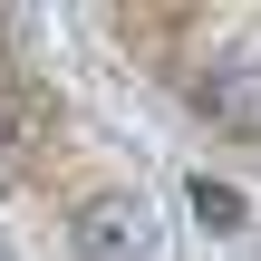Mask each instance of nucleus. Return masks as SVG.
Masks as SVG:
<instances>
[{"mask_svg": "<svg viewBox=\"0 0 261 261\" xmlns=\"http://www.w3.org/2000/svg\"><path fill=\"white\" fill-rule=\"evenodd\" d=\"M145 252H155L145 194H87L77 203V261H145Z\"/></svg>", "mask_w": 261, "mask_h": 261, "instance_id": "f257e3e1", "label": "nucleus"}, {"mask_svg": "<svg viewBox=\"0 0 261 261\" xmlns=\"http://www.w3.org/2000/svg\"><path fill=\"white\" fill-rule=\"evenodd\" d=\"M0 261H10V242H0Z\"/></svg>", "mask_w": 261, "mask_h": 261, "instance_id": "39448f33", "label": "nucleus"}, {"mask_svg": "<svg viewBox=\"0 0 261 261\" xmlns=\"http://www.w3.org/2000/svg\"><path fill=\"white\" fill-rule=\"evenodd\" d=\"M194 107L223 126V136H261V58H223L194 77Z\"/></svg>", "mask_w": 261, "mask_h": 261, "instance_id": "f03ea898", "label": "nucleus"}, {"mask_svg": "<svg viewBox=\"0 0 261 261\" xmlns=\"http://www.w3.org/2000/svg\"><path fill=\"white\" fill-rule=\"evenodd\" d=\"M39 136H48V87H39L29 68L0 58V184L19 174V155H29Z\"/></svg>", "mask_w": 261, "mask_h": 261, "instance_id": "7ed1b4c3", "label": "nucleus"}, {"mask_svg": "<svg viewBox=\"0 0 261 261\" xmlns=\"http://www.w3.org/2000/svg\"><path fill=\"white\" fill-rule=\"evenodd\" d=\"M194 213H203V223H242V194H232V184H194Z\"/></svg>", "mask_w": 261, "mask_h": 261, "instance_id": "20e7f679", "label": "nucleus"}]
</instances>
